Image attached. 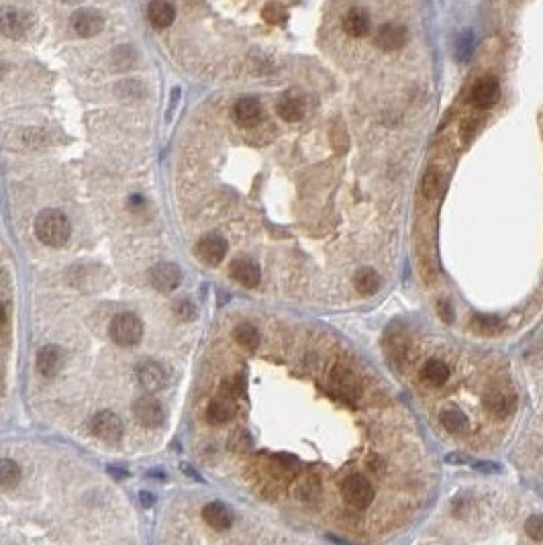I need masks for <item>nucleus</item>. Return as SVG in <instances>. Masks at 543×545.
<instances>
[{
	"instance_id": "1",
	"label": "nucleus",
	"mask_w": 543,
	"mask_h": 545,
	"mask_svg": "<svg viewBox=\"0 0 543 545\" xmlns=\"http://www.w3.org/2000/svg\"><path fill=\"white\" fill-rule=\"evenodd\" d=\"M35 235L41 243L49 247H63L72 235V225L61 211L45 209L35 219Z\"/></svg>"
},
{
	"instance_id": "2",
	"label": "nucleus",
	"mask_w": 543,
	"mask_h": 545,
	"mask_svg": "<svg viewBox=\"0 0 543 545\" xmlns=\"http://www.w3.org/2000/svg\"><path fill=\"white\" fill-rule=\"evenodd\" d=\"M109 335L121 348H133L143 339V323L133 312H118L109 325Z\"/></svg>"
},
{
	"instance_id": "3",
	"label": "nucleus",
	"mask_w": 543,
	"mask_h": 545,
	"mask_svg": "<svg viewBox=\"0 0 543 545\" xmlns=\"http://www.w3.org/2000/svg\"><path fill=\"white\" fill-rule=\"evenodd\" d=\"M341 494L351 508L364 510L374 501V486L362 474H351L341 482Z\"/></svg>"
},
{
	"instance_id": "4",
	"label": "nucleus",
	"mask_w": 543,
	"mask_h": 545,
	"mask_svg": "<svg viewBox=\"0 0 543 545\" xmlns=\"http://www.w3.org/2000/svg\"><path fill=\"white\" fill-rule=\"evenodd\" d=\"M135 376L139 386L145 392H159L161 388H166L168 380H170V370L155 360H145L141 362L135 368Z\"/></svg>"
},
{
	"instance_id": "5",
	"label": "nucleus",
	"mask_w": 543,
	"mask_h": 545,
	"mask_svg": "<svg viewBox=\"0 0 543 545\" xmlns=\"http://www.w3.org/2000/svg\"><path fill=\"white\" fill-rule=\"evenodd\" d=\"M329 382L333 392L346 400H351L355 403L360 396H362V386H360V380L353 372L349 370L348 366L343 364H337L329 374Z\"/></svg>"
},
{
	"instance_id": "6",
	"label": "nucleus",
	"mask_w": 543,
	"mask_h": 545,
	"mask_svg": "<svg viewBox=\"0 0 543 545\" xmlns=\"http://www.w3.org/2000/svg\"><path fill=\"white\" fill-rule=\"evenodd\" d=\"M90 433L106 443H115L123 437V421L113 410H100L90 419Z\"/></svg>"
},
{
	"instance_id": "7",
	"label": "nucleus",
	"mask_w": 543,
	"mask_h": 545,
	"mask_svg": "<svg viewBox=\"0 0 543 545\" xmlns=\"http://www.w3.org/2000/svg\"><path fill=\"white\" fill-rule=\"evenodd\" d=\"M133 415H135L137 423L147 429L161 427V423L166 419L164 405L152 394H143L141 398H137L133 403Z\"/></svg>"
},
{
	"instance_id": "8",
	"label": "nucleus",
	"mask_w": 543,
	"mask_h": 545,
	"mask_svg": "<svg viewBox=\"0 0 543 545\" xmlns=\"http://www.w3.org/2000/svg\"><path fill=\"white\" fill-rule=\"evenodd\" d=\"M227 252H229V243L223 235L219 233H207L205 237H200L198 243H196V255L207 266H219L225 259Z\"/></svg>"
},
{
	"instance_id": "9",
	"label": "nucleus",
	"mask_w": 543,
	"mask_h": 545,
	"mask_svg": "<svg viewBox=\"0 0 543 545\" xmlns=\"http://www.w3.org/2000/svg\"><path fill=\"white\" fill-rule=\"evenodd\" d=\"M147 278H150V284L157 293H174L180 280H182V270H180V266H176L172 262H161V264H155L154 268L150 270Z\"/></svg>"
},
{
	"instance_id": "10",
	"label": "nucleus",
	"mask_w": 543,
	"mask_h": 545,
	"mask_svg": "<svg viewBox=\"0 0 543 545\" xmlns=\"http://www.w3.org/2000/svg\"><path fill=\"white\" fill-rule=\"evenodd\" d=\"M29 15L19 8H0V33L8 39H20L29 31Z\"/></svg>"
},
{
	"instance_id": "11",
	"label": "nucleus",
	"mask_w": 543,
	"mask_h": 545,
	"mask_svg": "<svg viewBox=\"0 0 543 545\" xmlns=\"http://www.w3.org/2000/svg\"><path fill=\"white\" fill-rule=\"evenodd\" d=\"M482 405L490 415L496 417H508L517 409V398L508 388H490L482 398Z\"/></svg>"
},
{
	"instance_id": "12",
	"label": "nucleus",
	"mask_w": 543,
	"mask_h": 545,
	"mask_svg": "<svg viewBox=\"0 0 543 545\" xmlns=\"http://www.w3.org/2000/svg\"><path fill=\"white\" fill-rule=\"evenodd\" d=\"M499 97H501V86H499V80L494 76H484V78L478 80L472 88V94H470L472 104L482 109V111L492 109L499 102Z\"/></svg>"
},
{
	"instance_id": "13",
	"label": "nucleus",
	"mask_w": 543,
	"mask_h": 545,
	"mask_svg": "<svg viewBox=\"0 0 543 545\" xmlns=\"http://www.w3.org/2000/svg\"><path fill=\"white\" fill-rule=\"evenodd\" d=\"M264 117V109L260 104V100L253 97L239 98L233 106V118L239 127L252 129L255 125H260V121Z\"/></svg>"
},
{
	"instance_id": "14",
	"label": "nucleus",
	"mask_w": 543,
	"mask_h": 545,
	"mask_svg": "<svg viewBox=\"0 0 543 545\" xmlns=\"http://www.w3.org/2000/svg\"><path fill=\"white\" fill-rule=\"evenodd\" d=\"M72 29L80 37H94L104 29V19L94 8H80L72 15Z\"/></svg>"
},
{
	"instance_id": "15",
	"label": "nucleus",
	"mask_w": 543,
	"mask_h": 545,
	"mask_svg": "<svg viewBox=\"0 0 543 545\" xmlns=\"http://www.w3.org/2000/svg\"><path fill=\"white\" fill-rule=\"evenodd\" d=\"M231 278L245 288H255L262 280V272L255 262L239 257L231 264Z\"/></svg>"
},
{
	"instance_id": "16",
	"label": "nucleus",
	"mask_w": 543,
	"mask_h": 545,
	"mask_svg": "<svg viewBox=\"0 0 543 545\" xmlns=\"http://www.w3.org/2000/svg\"><path fill=\"white\" fill-rule=\"evenodd\" d=\"M376 43H378V47L384 49V51L403 49L405 43H407V31H405V27H401V25L386 23V25H382V27L378 29Z\"/></svg>"
},
{
	"instance_id": "17",
	"label": "nucleus",
	"mask_w": 543,
	"mask_h": 545,
	"mask_svg": "<svg viewBox=\"0 0 543 545\" xmlns=\"http://www.w3.org/2000/svg\"><path fill=\"white\" fill-rule=\"evenodd\" d=\"M63 366V355L58 345H45L37 353V370L45 378H56Z\"/></svg>"
},
{
	"instance_id": "18",
	"label": "nucleus",
	"mask_w": 543,
	"mask_h": 545,
	"mask_svg": "<svg viewBox=\"0 0 543 545\" xmlns=\"http://www.w3.org/2000/svg\"><path fill=\"white\" fill-rule=\"evenodd\" d=\"M202 519L216 531H227L233 525V510L227 505L214 501L202 508Z\"/></svg>"
},
{
	"instance_id": "19",
	"label": "nucleus",
	"mask_w": 543,
	"mask_h": 545,
	"mask_svg": "<svg viewBox=\"0 0 543 545\" xmlns=\"http://www.w3.org/2000/svg\"><path fill=\"white\" fill-rule=\"evenodd\" d=\"M276 113L278 117L286 123H298L300 118L305 117L307 113V106H305V100L298 97H292V94H286L278 100L276 104Z\"/></svg>"
},
{
	"instance_id": "20",
	"label": "nucleus",
	"mask_w": 543,
	"mask_h": 545,
	"mask_svg": "<svg viewBox=\"0 0 543 545\" xmlns=\"http://www.w3.org/2000/svg\"><path fill=\"white\" fill-rule=\"evenodd\" d=\"M147 19L155 29H166L176 19L174 6L166 0H152L150 6H147Z\"/></svg>"
},
{
	"instance_id": "21",
	"label": "nucleus",
	"mask_w": 543,
	"mask_h": 545,
	"mask_svg": "<svg viewBox=\"0 0 543 545\" xmlns=\"http://www.w3.org/2000/svg\"><path fill=\"white\" fill-rule=\"evenodd\" d=\"M233 412H235V409H233L231 398L219 396V398L211 400L209 407H207V421L211 425H225L233 419Z\"/></svg>"
},
{
	"instance_id": "22",
	"label": "nucleus",
	"mask_w": 543,
	"mask_h": 545,
	"mask_svg": "<svg viewBox=\"0 0 543 545\" xmlns=\"http://www.w3.org/2000/svg\"><path fill=\"white\" fill-rule=\"evenodd\" d=\"M343 31L351 37H364L370 31V17L364 8H351L343 17Z\"/></svg>"
},
{
	"instance_id": "23",
	"label": "nucleus",
	"mask_w": 543,
	"mask_h": 545,
	"mask_svg": "<svg viewBox=\"0 0 543 545\" xmlns=\"http://www.w3.org/2000/svg\"><path fill=\"white\" fill-rule=\"evenodd\" d=\"M449 378V368L441 360H429L421 368V380L429 386H441Z\"/></svg>"
},
{
	"instance_id": "24",
	"label": "nucleus",
	"mask_w": 543,
	"mask_h": 545,
	"mask_svg": "<svg viewBox=\"0 0 543 545\" xmlns=\"http://www.w3.org/2000/svg\"><path fill=\"white\" fill-rule=\"evenodd\" d=\"M353 284H355V288H358L360 294L372 296V294H376L380 290V276L372 268H362L353 276Z\"/></svg>"
},
{
	"instance_id": "25",
	"label": "nucleus",
	"mask_w": 543,
	"mask_h": 545,
	"mask_svg": "<svg viewBox=\"0 0 543 545\" xmlns=\"http://www.w3.org/2000/svg\"><path fill=\"white\" fill-rule=\"evenodd\" d=\"M20 466L11 458H0V488L11 490L20 482Z\"/></svg>"
},
{
	"instance_id": "26",
	"label": "nucleus",
	"mask_w": 543,
	"mask_h": 545,
	"mask_svg": "<svg viewBox=\"0 0 543 545\" xmlns=\"http://www.w3.org/2000/svg\"><path fill=\"white\" fill-rule=\"evenodd\" d=\"M233 335H235V341L245 350H255L260 345V331L253 327L252 323H239L235 327Z\"/></svg>"
},
{
	"instance_id": "27",
	"label": "nucleus",
	"mask_w": 543,
	"mask_h": 545,
	"mask_svg": "<svg viewBox=\"0 0 543 545\" xmlns=\"http://www.w3.org/2000/svg\"><path fill=\"white\" fill-rule=\"evenodd\" d=\"M472 327L478 329V333L482 335H496L504 329V323L501 317H494V314H478L474 317Z\"/></svg>"
},
{
	"instance_id": "28",
	"label": "nucleus",
	"mask_w": 543,
	"mask_h": 545,
	"mask_svg": "<svg viewBox=\"0 0 543 545\" xmlns=\"http://www.w3.org/2000/svg\"><path fill=\"white\" fill-rule=\"evenodd\" d=\"M441 425L449 431V433H462L468 429V417L462 410L458 409H446L441 412Z\"/></svg>"
},
{
	"instance_id": "29",
	"label": "nucleus",
	"mask_w": 543,
	"mask_h": 545,
	"mask_svg": "<svg viewBox=\"0 0 543 545\" xmlns=\"http://www.w3.org/2000/svg\"><path fill=\"white\" fill-rule=\"evenodd\" d=\"M441 186H444V180H441V174L437 170L425 172L423 182H421V190H423L425 198H437L441 192Z\"/></svg>"
},
{
	"instance_id": "30",
	"label": "nucleus",
	"mask_w": 543,
	"mask_h": 545,
	"mask_svg": "<svg viewBox=\"0 0 543 545\" xmlns=\"http://www.w3.org/2000/svg\"><path fill=\"white\" fill-rule=\"evenodd\" d=\"M262 17H264L266 23H270V25H282V23H286V19H288V11H286L282 4H278V2H270V4L264 6Z\"/></svg>"
},
{
	"instance_id": "31",
	"label": "nucleus",
	"mask_w": 543,
	"mask_h": 545,
	"mask_svg": "<svg viewBox=\"0 0 543 545\" xmlns=\"http://www.w3.org/2000/svg\"><path fill=\"white\" fill-rule=\"evenodd\" d=\"M525 531H527V535H529L531 539L542 541L543 544V515H533V517H529L527 523H525Z\"/></svg>"
},
{
	"instance_id": "32",
	"label": "nucleus",
	"mask_w": 543,
	"mask_h": 545,
	"mask_svg": "<svg viewBox=\"0 0 543 545\" xmlns=\"http://www.w3.org/2000/svg\"><path fill=\"white\" fill-rule=\"evenodd\" d=\"M472 54H474V37H472V31H465L458 41V59L468 61L472 58Z\"/></svg>"
},
{
	"instance_id": "33",
	"label": "nucleus",
	"mask_w": 543,
	"mask_h": 545,
	"mask_svg": "<svg viewBox=\"0 0 543 545\" xmlns=\"http://www.w3.org/2000/svg\"><path fill=\"white\" fill-rule=\"evenodd\" d=\"M174 311L176 314L180 317V319H184V321H190L196 317V309H194V305L190 302V298H182V300H178L174 305Z\"/></svg>"
},
{
	"instance_id": "34",
	"label": "nucleus",
	"mask_w": 543,
	"mask_h": 545,
	"mask_svg": "<svg viewBox=\"0 0 543 545\" xmlns=\"http://www.w3.org/2000/svg\"><path fill=\"white\" fill-rule=\"evenodd\" d=\"M437 312H439V317H441L446 323H451V321H453V317H456L453 307H451V302H449V300H439V302H437Z\"/></svg>"
},
{
	"instance_id": "35",
	"label": "nucleus",
	"mask_w": 543,
	"mask_h": 545,
	"mask_svg": "<svg viewBox=\"0 0 543 545\" xmlns=\"http://www.w3.org/2000/svg\"><path fill=\"white\" fill-rule=\"evenodd\" d=\"M447 464H453V466H462V464H470V458L464 455V453H449L446 458Z\"/></svg>"
},
{
	"instance_id": "36",
	"label": "nucleus",
	"mask_w": 543,
	"mask_h": 545,
	"mask_svg": "<svg viewBox=\"0 0 543 545\" xmlns=\"http://www.w3.org/2000/svg\"><path fill=\"white\" fill-rule=\"evenodd\" d=\"M317 486H319V482H312V478H307L305 482H303V496L305 498H310V496H315V490H317Z\"/></svg>"
},
{
	"instance_id": "37",
	"label": "nucleus",
	"mask_w": 543,
	"mask_h": 545,
	"mask_svg": "<svg viewBox=\"0 0 543 545\" xmlns=\"http://www.w3.org/2000/svg\"><path fill=\"white\" fill-rule=\"evenodd\" d=\"M370 464V470L372 472H376V474H380L382 470H384V462H382V458L380 455H370V460H368Z\"/></svg>"
},
{
	"instance_id": "38",
	"label": "nucleus",
	"mask_w": 543,
	"mask_h": 545,
	"mask_svg": "<svg viewBox=\"0 0 543 545\" xmlns=\"http://www.w3.org/2000/svg\"><path fill=\"white\" fill-rule=\"evenodd\" d=\"M472 466L476 467V470H482V472H499L501 467L496 466V464H492V462H472Z\"/></svg>"
},
{
	"instance_id": "39",
	"label": "nucleus",
	"mask_w": 543,
	"mask_h": 545,
	"mask_svg": "<svg viewBox=\"0 0 543 545\" xmlns=\"http://www.w3.org/2000/svg\"><path fill=\"white\" fill-rule=\"evenodd\" d=\"M139 496H141V505L143 506L154 505V494H150V492H141Z\"/></svg>"
},
{
	"instance_id": "40",
	"label": "nucleus",
	"mask_w": 543,
	"mask_h": 545,
	"mask_svg": "<svg viewBox=\"0 0 543 545\" xmlns=\"http://www.w3.org/2000/svg\"><path fill=\"white\" fill-rule=\"evenodd\" d=\"M4 321H6V311H4V307L0 305V327L4 325Z\"/></svg>"
},
{
	"instance_id": "41",
	"label": "nucleus",
	"mask_w": 543,
	"mask_h": 545,
	"mask_svg": "<svg viewBox=\"0 0 543 545\" xmlns=\"http://www.w3.org/2000/svg\"><path fill=\"white\" fill-rule=\"evenodd\" d=\"M66 2H70V4H74V2H78V0H66Z\"/></svg>"
}]
</instances>
